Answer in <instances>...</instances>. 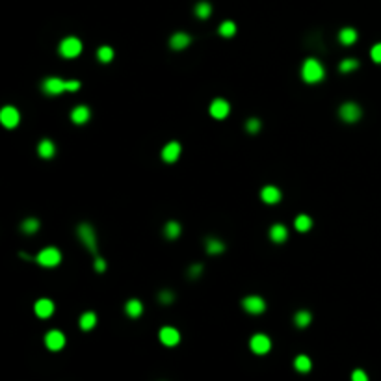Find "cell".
Returning <instances> with one entry per match:
<instances>
[{"instance_id": "cell-1", "label": "cell", "mask_w": 381, "mask_h": 381, "mask_svg": "<svg viewBox=\"0 0 381 381\" xmlns=\"http://www.w3.org/2000/svg\"><path fill=\"white\" fill-rule=\"evenodd\" d=\"M324 74H326L324 66L316 58H307L305 62H303L302 76L307 84H316V82H320V80L324 78Z\"/></svg>"}, {"instance_id": "cell-2", "label": "cell", "mask_w": 381, "mask_h": 381, "mask_svg": "<svg viewBox=\"0 0 381 381\" xmlns=\"http://www.w3.org/2000/svg\"><path fill=\"white\" fill-rule=\"evenodd\" d=\"M34 260L43 268H56L62 262V251L58 248H45V250H41L38 253V256Z\"/></svg>"}, {"instance_id": "cell-3", "label": "cell", "mask_w": 381, "mask_h": 381, "mask_svg": "<svg viewBox=\"0 0 381 381\" xmlns=\"http://www.w3.org/2000/svg\"><path fill=\"white\" fill-rule=\"evenodd\" d=\"M76 234H78V240L84 244V248L92 253H97V234L90 224H80L78 229H76Z\"/></svg>"}, {"instance_id": "cell-4", "label": "cell", "mask_w": 381, "mask_h": 381, "mask_svg": "<svg viewBox=\"0 0 381 381\" xmlns=\"http://www.w3.org/2000/svg\"><path fill=\"white\" fill-rule=\"evenodd\" d=\"M82 52V41L78 38H66V40L60 43V54L64 58H76Z\"/></svg>"}, {"instance_id": "cell-5", "label": "cell", "mask_w": 381, "mask_h": 381, "mask_svg": "<svg viewBox=\"0 0 381 381\" xmlns=\"http://www.w3.org/2000/svg\"><path fill=\"white\" fill-rule=\"evenodd\" d=\"M361 106L357 104V102H344V104L338 108V116H340L342 121H346V123H355V121H359L361 119Z\"/></svg>"}, {"instance_id": "cell-6", "label": "cell", "mask_w": 381, "mask_h": 381, "mask_svg": "<svg viewBox=\"0 0 381 381\" xmlns=\"http://www.w3.org/2000/svg\"><path fill=\"white\" fill-rule=\"evenodd\" d=\"M250 348H251V352H253V354L264 355V354H268L270 350H272V340H270V336H268V335H262V333H256V335L251 336Z\"/></svg>"}, {"instance_id": "cell-7", "label": "cell", "mask_w": 381, "mask_h": 381, "mask_svg": "<svg viewBox=\"0 0 381 381\" xmlns=\"http://www.w3.org/2000/svg\"><path fill=\"white\" fill-rule=\"evenodd\" d=\"M20 121V114L17 108L14 106H4L0 110V123L6 126V128H15Z\"/></svg>"}, {"instance_id": "cell-8", "label": "cell", "mask_w": 381, "mask_h": 381, "mask_svg": "<svg viewBox=\"0 0 381 381\" xmlns=\"http://www.w3.org/2000/svg\"><path fill=\"white\" fill-rule=\"evenodd\" d=\"M242 307L250 314H262L264 310H266V302L260 296H248L244 298Z\"/></svg>"}, {"instance_id": "cell-9", "label": "cell", "mask_w": 381, "mask_h": 381, "mask_svg": "<svg viewBox=\"0 0 381 381\" xmlns=\"http://www.w3.org/2000/svg\"><path fill=\"white\" fill-rule=\"evenodd\" d=\"M45 346L50 352H60V350L66 346V335L58 331V329H52V331H48L45 335Z\"/></svg>"}, {"instance_id": "cell-10", "label": "cell", "mask_w": 381, "mask_h": 381, "mask_svg": "<svg viewBox=\"0 0 381 381\" xmlns=\"http://www.w3.org/2000/svg\"><path fill=\"white\" fill-rule=\"evenodd\" d=\"M43 92L48 95H60V93L67 92V80L58 78V76H50L43 82Z\"/></svg>"}, {"instance_id": "cell-11", "label": "cell", "mask_w": 381, "mask_h": 381, "mask_svg": "<svg viewBox=\"0 0 381 381\" xmlns=\"http://www.w3.org/2000/svg\"><path fill=\"white\" fill-rule=\"evenodd\" d=\"M158 338H160V342H162L164 346H170V348H173V346H177L178 342H180V333H178L175 328H170V326H166V328L160 329V333H158Z\"/></svg>"}, {"instance_id": "cell-12", "label": "cell", "mask_w": 381, "mask_h": 381, "mask_svg": "<svg viewBox=\"0 0 381 381\" xmlns=\"http://www.w3.org/2000/svg\"><path fill=\"white\" fill-rule=\"evenodd\" d=\"M180 152H182L180 144H178V142H170V144L164 145V149H162V160L168 162V164H173V162L178 160Z\"/></svg>"}, {"instance_id": "cell-13", "label": "cell", "mask_w": 381, "mask_h": 381, "mask_svg": "<svg viewBox=\"0 0 381 381\" xmlns=\"http://www.w3.org/2000/svg\"><path fill=\"white\" fill-rule=\"evenodd\" d=\"M208 110H210V116L214 119H225L230 112V104L225 99H214Z\"/></svg>"}, {"instance_id": "cell-14", "label": "cell", "mask_w": 381, "mask_h": 381, "mask_svg": "<svg viewBox=\"0 0 381 381\" xmlns=\"http://www.w3.org/2000/svg\"><path fill=\"white\" fill-rule=\"evenodd\" d=\"M34 312L40 316V318H50L54 312V303L50 302V300H46V298H41V300H38L36 302V305H34Z\"/></svg>"}, {"instance_id": "cell-15", "label": "cell", "mask_w": 381, "mask_h": 381, "mask_svg": "<svg viewBox=\"0 0 381 381\" xmlns=\"http://www.w3.org/2000/svg\"><path fill=\"white\" fill-rule=\"evenodd\" d=\"M260 198H262L264 203L268 204H276L281 201V190L277 188V186H264L262 192H260Z\"/></svg>"}, {"instance_id": "cell-16", "label": "cell", "mask_w": 381, "mask_h": 381, "mask_svg": "<svg viewBox=\"0 0 381 381\" xmlns=\"http://www.w3.org/2000/svg\"><path fill=\"white\" fill-rule=\"evenodd\" d=\"M190 43H192V38L188 36V34H184V32L173 34V36H171V40H170V46L171 48H175V50H182V48H186Z\"/></svg>"}, {"instance_id": "cell-17", "label": "cell", "mask_w": 381, "mask_h": 381, "mask_svg": "<svg viewBox=\"0 0 381 381\" xmlns=\"http://www.w3.org/2000/svg\"><path fill=\"white\" fill-rule=\"evenodd\" d=\"M90 116H92V112H90L88 106H76V108H72L71 112V121L76 123V125H84L86 121L90 119Z\"/></svg>"}, {"instance_id": "cell-18", "label": "cell", "mask_w": 381, "mask_h": 381, "mask_svg": "<svg viewBox=\"0 0 381 381\" xmlns=\"http://www.w3.org/2000/svg\"><path fill=\"white\" fill-rule=\"evenodd\" d=\"M357 30L355 28H352V26H346V28H342L340 32H338V41H340L342 45H346V46H350V45H354L355 41H357Z\"/></svg>"}, {"instance_id": "cell-19", "label": "cell", "mask_w": 381, "mask_h": 381, "mask_svg": "<svg viewBox=\"0 0 381 381\" xmlns=\"http://www.w3.org/2000/svg\"><path fill=\"white\" fill-rule=\"evenodd\" d=\"M270 238H272L274 242L281 244L288 238V230H286V227H284L282 224L272 225V229H270Z\"/></svg>"}, {"instance_id": "cell-20", "label": "cell", "mask_w": 381, "mask_h": 381, "mask_svg": "<svg viewBox=\"0 0 381 381\" xmlns=\"http://www.w3.org/2000/svg\"><path fill=\"white\" fill-rule=\"evenodd\" d=\"M38 152H40L41 158L48 160V158L54 156V152H56V147H54V144L50 142V140H41L40 145H38Z\"/></svg>"}, {"instance_id": "cell-21", "label": "cell", "mask_w": 381, "mask_h": 381, "mask_svg": "<svg viewBox=\"0 0 381 381\" xmlns=\"http://www.w3.org/2000/svg\"><path fill=\"white\" fill-rule=\"evenodd\" d=\"M180 232H182V227H180V224L178 222H175V220H170L168 224H166L164 227V234L170 240H175V238L180 236Z\"/></svg>"}, {"instance_id": "cell-22", "label": "cell", "mask_w": 381, "mask_h": 381, "mask_svg": "<svg viewBox=\"0 0 381 381\" xmlns=\"http://www.w3.org/2000/svg\"><path fill=\"white\" fill-rule=\"evenodd\" d=\"M125 310L130 318H138V316H142V312H144V305H142L140 300H128L125 305Z\"/></svg>"}, {"instance_id": "cell-23", "label": "cell", "mask_w": 381, "mask_h": 381, "mask_svg": "<svg viewBox=\"0 0 381 381\" xmlns=\"http://www.w3.org/2000/svg\"><path fill=\"white\" fill-rule=\"evenodd\" d=\"M95 324H97V314L92 312V310H88L84 314L80 316V329L82 331H90V329L95 328Z\"/></svg>"}, {"instance_id": "cell-24", "label": "cell", "mask_w": 381, "mask_h": 381, "mask_svg": "<svg viewBox=\"0 0 381 381\" xmlns=\"http://www.w3.org/2000/svg\"><path fill=\"white\" fill-rule=\"evenodd\" d=\"M310 322H312V314L307 309L298 310L296 314H294V324H296L298 328H307Z\"/></svg>"}, {"instance_id": "cell-25", "label": "cell", "mask_w": 381, "mask_h": 381, "mask_svg": "<svg viewBox=\"0 0 381 381\" xmlns=\"http://www.w3.org/2000/svg\"><path fill=\"white\" fill-rule=\"evenodd\" d=\"M294 368H296L298 372L307 374L310 368H312V361H310L307 355H298L296 359H294Z\"/></svg>"}, {"instance_id": "cell-26", "label": "cell", "mask_w": 381, "mask_h": 381, "mask_svg": "<svg viewBox=\"0 0 381 381\" xmlns=\"http://www.w3.org/2000/svg\"><path fill=\"white\" fill-rule=\"evenodd\" d=\"M294 227H296L300 232H307V230L312 227V220H310L307 214H300V216L294 220Z\"/></svg>"}, {"instance_id": "cell-27", "label": "cell", "mask_w": 381, "mask_h": 381, "mask_svg": "<svg viewBox=\"0 0 381 381\" xmlns=\"http://www.w3.org/2000/svg\"><path fill=\"white\" fill-rule=\"evenodd\" d=\"M204 246H206V251H208L210 255H220V253H224L225 251V244L216 240V238H208Z\"/></svg>"}, {"instance_id": "cell-28", "label": "cell", "mask_w": 381, "mask_h": 381, "mask_svg": "<svg viewBox=\"0 0 381 381\" xmlns=\"http://www.w3.org/2000/svg\"><path fill=\"white\" fill-rule=\"evenodd\" d=\"M220 36H224V38H232L234 34H236V24L232 22V20H224L222 24H220Z\"/></svg>"}, {"instance_id": "cell-29", "label": "cell", "mask_w": 381, "mask_h": 381, "mask_svg": "<svg viewBox=\"0 0 381 381\" xmlns=\"http://www.w3.org/2000/svg\"><path fill=\"white\" fill-rule=\"evenodd\" d=\"M20 229H22V232H26V234H34L36 230L40 229V220H36V218H26V220L20 224Z\"/></svg>"}, {"instance_id": "cell-30", "label": "cell", "mask_w": 381, "mask_h": 381, "mask_svg": "<svg viewBox=\"0 0 381 381\" xmlns=\"http://www.w3.org/2000/svg\"><path fill=\"white\" fill-rule=\"evenodd\" d=\"M194 12H196V15H198L199 19H208L212 14V6L208 2H199Z\"/></svg>"}, {"instance_id": "cell-31", "label": "cell", "mask_w": 381, "mask_h": 381, "mask_svg": "<svg viewBox=\"0 0 381 381\" xmlns=\"http://www.w3.org/2000/svg\"><path fill=\"white\" fill-rule=\"evenodd\" d=\"M97 58H99V62H102V64L112 62L114 60V48L112 46H100L99 50H97Z\"/></svg>"}, {"instance_id": "cell-32", "label": "cell", "mask_w": 381, "mask_h": 381, "mask_svg": "<svg viewBox=\"0 0 381 381\" xmlns=\"http://www.w3.org/2000/svg\"><path fill=\"white\" fill-rule=\"evenodd\" d=\"M357 67H359V62L354 58H346L338 64V69H340L342 72H352V71H355Z\"/></svg>"}, {"instance_id": "cell-33", "label": "cell", "mask_w": 381, "mask_h": 381, "mask_svg": "<svg viewBox=\"0 0 381 381\" xmlns=\"http://www.w3.org/2000/svg\"><path fill=\"white\" fill-rule=\"evenodd\" d=\"M246 130L250 132V134H256V132L260 130V121H258L256 118L248 119V123H246Z\"/></svg>"}, {"instance_id": "cell-34", "label": "cell", "mask_w": 381, "mask_h": 381, "mask_svg": "<svg viewBox=\"0 0 381 381\" xmlns=\"http://www.w3.org/2000/svg\"><path fill=\"white\" fill-rule=\"evenodd\" d=\"M370 56H372V60H374L376 64H381V43H376V45L372 46Z\"/></svg>"}, {"instance_id": "cell-35", "label": "cell", "mask_w": 381, "mask_h": 381, "mask_svg": "<svg viewBox=\"0 0 381 381\" xmlns=\"http://www.w3.org/2000/svg\"><path fill=\"white\" fill-rule=\"evenodd\" d=\"M158 300H160L162 303H171L173 300H175V296H173V292H170V290H162L160 296H158Z\"/></svg>"}, {"instance_id": "cell-36", "label": "cell", "mask_w": 381, "mask_h": 381, "mask_svg": "<svg viewBox=\"0 0 381 381\" xmlns=\"http://www.w3.org/2000/svg\"><path fill=\"white\" fill-rule=\"evenodd\" d=\"M352 381H368V376L362 370H354L352 374Z\"/></svg>"}, {"instance_id": "cell-37", "label": "cell", "mask_w": 381, "mask_h": 381, "mask_svg": "<svg viewBox=\"0 0 381 381\" xmlns=\"http://www.w3.org/2000/svg\"><path fill=\"white\" fill-rule=\"evenodd\" d=\"M201 272H203V266H201V264H194V266H190V272H188V274H190V277L198 279Z\"/></svg>"}, {"instance_id": "cell-38", "label": "cell", "mask_w": 381, "mask_h": 381, "mask_svg": "<svg viewBox=\"0 0 381 381\" xmlns=\"http://www.w3.org/2000/svg\"><path fill=\"white\" fill-rule=\"evenodd\" d=\"M95 270H97V272H104L106 270V260L104 258H100V256L95 258Z\"/></svg>"}]
</instances>
